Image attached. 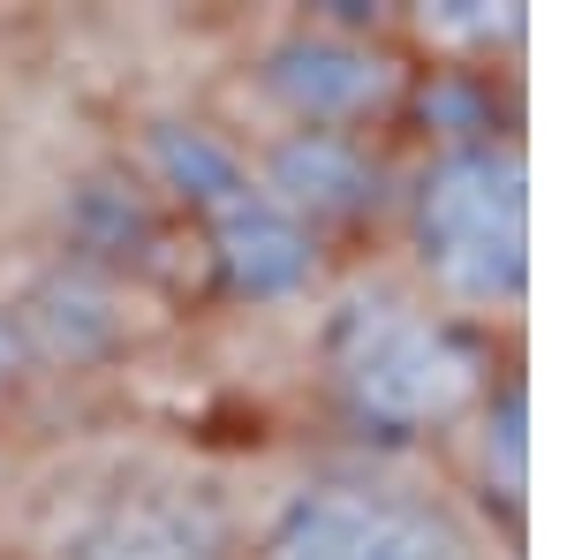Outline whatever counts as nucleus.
<instances>
[{
    "instance_id": "nucleus-5",
    "label": "nucleus",
    "mask_w": 567,
    "mask_h": 560,
    "mask_svg": "<svg viewBox=\"0 0 567 560\" xmlns=\"http://www.w3.org/2000/svg\"><path fill=\"white\" fill-rule=\"evenodd\" d=\"M258 560H484V546L439 492L355 470L303 485L272 516Z\"/></svg>"
},
{
    "instance_id": "nucleus-4",
    "label": "nucleus",
    "mask_w": 567,
    "mask_h": 560,
    "mask_svg": "<svg viewBox=\"0 0 567 560\" xmlns=\"http://www.w3.org/2000/svg\"><path fill=\"white\" fill-rule=\"evenodd\" d=\"M152 160L167 174V190L205 220L213 258L227 265V281L243 296H296L310 281L318 235L265 190V174H250V160L227 136L197 130V122H159L152 130Z\"/></svg>"
},
{
    "instance_id": "nucleus-1",
    "label": "nucleus",
    "mask_w": 567,
    "mask_h": 560,
    "mask_svg": "<svg viewBox=\"0 0 567 560\" xmlns=\"http://www.w3.org/2000/svg\"><path fill=\"white\" fill-rule=\"evenodd\" d=\"M484 371H492L484 342L446 303L416 296V288L363 281L333 303L326 387L379 439H424V431H446L454 417H470L492 394Z\"/></svg>"
},
{
    "instance_id": "nucleus-3",
    "label": "nucleus",
    "mask_w": 567,
    "mask_h": 560,
    "mask_svg": "<svg viewBox=\"0 0 567 560\" xmlns=\"http://www.w3.org/2000/svg\"><path fill=\"white\" fill-rule=\"evenodd\" d=\"M31 560H235V516L213 477L114 455L39 500Z\"/></svg>"
},
{
    "instance_id": "nucleus-6",
    "label": "nucleus",
    "mask_w": 567,
    "mask_h": 560,
    "mask_svg": "<svg viewBox=\"0 0 567 560\" xmlns=\"http://www.w3.org/2000/svg\"><path fill=\"white\" fill-rule=\"evenodd\" d=\"M265 91L288 114V130H341L363 136L371 114H386L401 69L379 45L349 39V31H296L265 53Z\"/></svg>"
},
{
    "instance_id": "nucleus-7",
    "label": "nucleus",
    "mask_w": 567,
    "mask_h": 560,
    "mask_svg": "<svg viewBox=\"0 0 567 560\" xmlns=\"http://www.w3.org/2000/svg\"><path fill=\"white\" fill-rule=\"evenodd\" d=\"M265 190L318 235L326 220H363L371 205H379V160H371L363 136L288 130L272 152H265Z\"/></svg>"
},
{
    "instance_id": "nucleus-2",
    "label": "nucleus",
    "mask_w": 567,
    "mask_h": 560,
    "mask_svg": "<svg viewBox=\"0 0 567 560\" xmlns=\"http://www.w3.org/2000/svg\"><path fill=\"white\" fill-rule=\"evenodd\" d=\"M416 265L454 310H515L529 288V167L515 136H454L416 174Z\"/></svg>"
}]
</instances>
